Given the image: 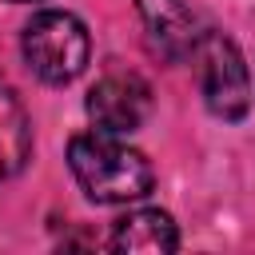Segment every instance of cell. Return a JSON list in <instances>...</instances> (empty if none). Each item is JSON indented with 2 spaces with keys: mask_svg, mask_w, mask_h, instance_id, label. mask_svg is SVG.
I'll return each instance as SVG.
<instances>
[{
  "mask_svg": "<svg viewBox=\"0 0 255 255\" xmlns=\"http://www.w3.org/2000/svg\"><path fill=\"white\" fill-rule=\"evenodd\" d=\"M68 167L92 203H128L143 199L155 183V171L143 151L120 143L112 131H84L68 143Z\"/></svg>",
  "mask_w": 255,
  "mask_h": 255,
  "instance_id": "cell-1",
  "label": "cell"
},
{
  "mask_svg": "<svg viewBox=\"0 0 255 255\" xmlns=\"http://www.w3.org/2000/svg\"><path fill=\"white\" fill-rule=\"evenodd\" d=\"M92 56L88 28L72 12H36L24 28V60L44 84H72Z\"/></svg>",
  "mask_w": 255,
  "mask_h": 255,
  "instance_id": "cell-2",
  "label": "cell"
},
{
  "mask_svg": "<svg viewBox=\"0 0 255 255\" xmlns=\"http://www.w3.org/2000/svg\"><path fill=\"white\" fill-rule=\"evenodd\" d=\"M191 56L199 60V88L207 112L219 120H243L251 108V76L239 48L223 32H203Z\"/></svg>",
  "mask_w": 255,
  "mask_h": 255,
  "instance_id": "cell-3",
  "label": "cell"
},
{
  "mask_svg": "<svg viewBox=\"0 0 255 255\" xmlns=\"http://www.w3.org/2000/svg\"><path fill=\"white\" fill-rule=\"evenodd\" d=\"M84 108H88V120L100 131L128 135V131H135L147 120V112H151V88L135 72H108L104 80H96V88L88 92Z\"/></svg>",
  "mask_w": 255,
  "mask_h": 255,
  "instance_id": "cell-4",
  "label": "cell"
},
{
  "mask_svg": "<svg viewBox=\"0 0 255 255\" xmlns=\"http://www.w3.org/2000/svg\"><path fill=\"white\" fill-rule=\"evenodd\" d=\"M139 20H143V32H147V48L167 60V64H179L183 56L195 52V20L187 12L183 0H131Z\"/></svg>",
  "mask_w": 255,
  "mask_h": 255,
  "instance_id": "cell-5",
  "label": "cell"
},
{
  "mask_svg": "<svg viewBox=\"0 0 255 255\" xmlns=\"http://www.w3.org/2000/svg\"><path fill=\"white\" fill-rule=\"evenodd\" d=\"M112 247H116V251L163 255V251H175V247H179V231H175V223H171L167 211H159V207H139V211H128L124 219H116Z\"/></svg>",
  "mask_w": 255,
  "mask_h": 255,
  "instance_id": "cell-6",
  "label": "cell"
},
{
  "mask_svg": "<svg viewBox=\"0 0 255 255\" xmlns=\"http://www.w3.org/2000/svg\"><path fill=\"white\" fill-rule=\"evenodd\" d=\"M32 155V124L28 112L20 104V96L12 92V84L0 80V183L12 179Z\"/></svg>",
  "mask_w": 255,
  "mask_h": 255,
  "instance_id": "cell-7",
  "label": "cell"
},
{
  "mask_svg": "<svg viewBox=\"0 0 255 255\" xmlns=\"http://www.w3.org/2000/svg\"><path fill=\"white\" fill-rule=\"evenodd\" d=\"M12 4H32V0H12Z\"/></svg>",
  "mask_w": 255,
  "mask_h": 255,
  "instance_id": "cell-8",
  "label": "cell"
}]
</instances>
